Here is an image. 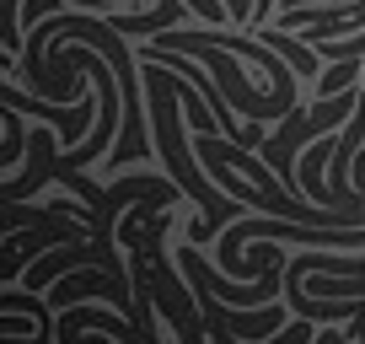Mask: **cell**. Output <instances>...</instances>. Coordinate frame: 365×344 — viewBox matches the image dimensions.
<instances>
[{"mask_svg":"<svg viewBox=\"0 0 365 344\" xmlns=\"http://www.w3.org/2000/svg\"><path fill=\"white\" fill-rule=\"evenodd\" d=\"M76 333H108V339H140V323L135 318H118V312H103V307H59L54 318V339H76Z\"/></svg>","mask_w":365,"mask_h":344,"instance_id":"1","label":"cell"},{"mask_svg":"<svg viewBox=\"0 0 365 344\" xmlns=\"http://www.w3.org/2000/svg\"><path fill=\"white\" fill-rule=\"evenodd\" d=\"M360 65H365V59H339L333 70H322V76H317V97H339V92H349L354 76H360Z\"/></svg>","mask_w":365,"mask_h":344,"instance_id":"2","label":"cell"},{"mask_svg":"<svg viewBox=\"0 0 365 344\" xmlns=\"http://www.w3.org/2000/svg\"><path fill=\"white\" fill-rule=\"evenodd\" d=\"M0 333L6 339H43V323L27 318V312H0Z\"/></svg>","mask_w":365,"mask_h":344,"instance_id":"3","label":"cell"},{"mask_svg":"<svg viewBox=\"0 0 365 344\" xmlns=\"http://www.w3.org/2000/svg\"><path fill=\"white\" fill-rule=\"evenodd\" d=\"M188 11H194V22L199 27H220V22H231V6H220V0H182Z\"/></svg>","mask_w":365,"mask_h":344,"instance_id":"4","label":"cell"}]
</instances>
